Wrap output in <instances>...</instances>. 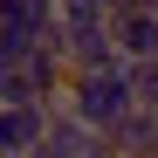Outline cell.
<instances>
[{"mask_svg":"<svg viewBox=\"0 0 158 158\" xmlns=\"http://www.w3.org/2000/svg\"><path fill=\"white\" fill-rule=\"evenodd\" d=\"M69 103H76V117H83V124H96V131H117L131 110H138V89H131V62H110V69H76Z\"/></svg>","mask_w":158,"mask_h":158,"instance_id":"obj_1","label":"cell"},{"mask_svg":"<svg viewBox=\"0 0 158 158\" xmlns=\"http://www.w3.org/2000/svg\"><path fill=\"white\" fill-rule=\"evenodd\" d=\"M117 158H158V110H131L117 131H110Z\"/></svg>","mask_w":158,"mask_h":158,"instance_id":"obj_2","label":"cell"},{"mask_svg":"<svg viewBox=\"0 0 158 158\" xmlns=\"http://www.w3.org/2000/svg\"><path fill=\"white\" fill-rule=\"evenodd\" d=\"M131 89H138V110H158V55L131 62Z\"/></svg>","mask_w":158,"mask_h":158,"instance_id":"obj_3","label":"cell"}]
</instances>
